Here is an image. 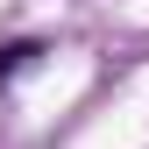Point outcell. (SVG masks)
Masks as SVG:
<instances>
[{
	"label": "cell",
	"instance_id": "1",
	"mask_svg": "<svg viewBox=\"0 0 149 149\" xmlns=\"http://www.w3.org/2000/svg\"><path fill=\"white\" fill-rule=\"evenodd\" d=\"M36 57H43V43H0V85H14Z\"/></svg>",
	"mask_w": 149,
	"mask_h": 149
}]
</instances>
